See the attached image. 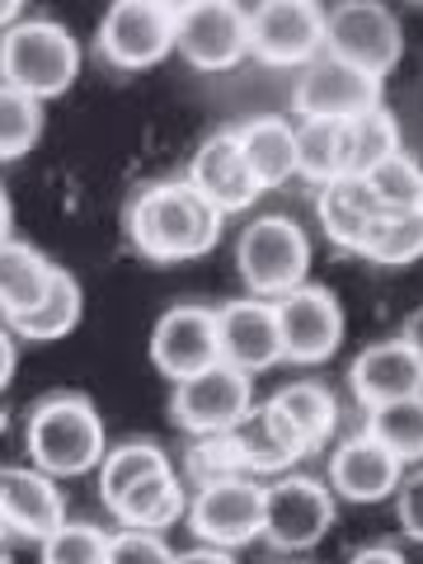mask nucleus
<instances>
[{
    "mask_svg": "<svg viewBox=\"0 0 423 564\" xmlns=\"http://www.w3.org/2000/svg\"><path fill=\"white\" fill-rule=\"evenodd\" d=\"M128 236L155 263L198 259L221 236V212L188 180H161L141 188L137 203L128 207Z\"/></svg>",
    "mask_w": 423,
    "mask_h": 564,
    "instance_id": "f257e3e1",
    "label": "nucleus"
},
{
    "mask_svg": "<svg viewBox=\"0 0 423 564\" xmlns=\"http://www.w3.org/2000/svg\"><path fill=\"white\" fill-rule=\"evenodd\" d=\"M24 443L33 466L52 480H76V475L99 470L104 452H109V437H104V419L85 395L62 391L33 404Z\"/></svg>",
    "mask_w": 423,
    "mask_h": 564,
    "instance_id": "f03ea898",
    "label": "nucleus"
},
{
    "mask_svg": "<svg viewBox=\"0 0 423 564\" xmlns=\"http://www.w3.org/2000/svg\"><path fill=\"white\" fill-rule=\"evenodd\" d=\"M80 70V47L57 20H14L0 29V85L24 90L33 99L62 95Z\"/></svg>",
    "mask_w": 423,
    "mask_h": 564,
    "instance_id": "7ed1b4c3",
    "label": "nucleus"
},
{
    "mask_svg": "<svg viewBox=\"0 0 423 564\" xmlns=\"http://www.w3.org/2000/svg\"><path fill=\"white\" fill-rule=\"evenodd\" d=\"M236 269L245 288L263 302H278L282 292L302 288L311 269V240L292 217H259L236 240Z\"/></svg>",
    "mask_w": 423,
    "mask_h": 564,
    "instance_id": "20e7f679",
    "label": "nucleus"
},
{
    "mask_svg": "<svg viewBox=\"0 0 423 564\" xmlns=\"http://www.w3.org/2000/svg\"><path fill=\"white\" fill-rule=\"evenodd\" d=\"M325 52L381 80L400 66L404 29L381 0H339L325 10Z\"/></svg>",
    "mask_w": 423,
    "mask_h": 564,
    "instance_id": "39448f33",
    "label": "nucleus"
},
{
    "mask_svg": "<svg viewBox=\"0 0 423 564\" xmlns=\"http://www.w3.org/2000/svg\"><path fill=\"white\" fill-rule=\"evenodd\" d=\"M334 527V489L311 475H278L263 485V541L273 551L302 555Z\"/></svg>",
    "mask_w": 423,
    "mask_h": 564,
    "instance_id": "423d86ee",
    "label": "nucleus"
},
{
    "mask_svg": "<svg viewBox=\"0 0 423 564\" xmlns=\"http://www.w3.org/2000/svg\"><path fill=\"white\" fill-rule=\"evenodd\" d=\"M254 410V377H245L231 362H212L207 372L174 381L170 414L184 433H231Z\"/></svg>",
    "mask_w": 423,
    "mask_h": 564,
    "instance_id": "0eeeda50",
    "label": "nucleus"
},
{
    "mask_svg": "<svg viewBox=\"0 0 423 564\" xmlns=\"http://www.w3.org/2000/svg\"><path fill=\"white\" fill-rule=\"evenodd\" d=\"M250 52L269 66H306L325 52L321 0H254Z\"/></svg>",
    "mask_w": 423,
    "mask_h": 564,
    "instance_id": "6e6552de",
    "label": "nucleus"
},
{
    "mask_svg": "<svg viewBox=\"0 0 423 564\" xmlns=\"http://www.w3.org/2000/svg\"><path fill=\"white\" fill-rule=\"evenodd\" d=\"M278 329H282V358L296 367H315L339 352L344 339V311L339 296L321 282H302V288L278 296Z\"/></svg>",
    "mask_w": 423,
    "mask_h": 564,
    "instance_id": "1a4fd4ad",
    "label": "nucleus"
},
{
    "mask_svg": "<svg viewBox=\"0 0 423 564\" xmlns=\"http://www.w3.org/2000/svg\"><path fill=\"white\" fill-rule=\"evenodd\" d=\"M174 52V14L155 0H109L99 20V57L118 70L155 66Z\"/></svg>",
    "mask_w": 423,
    "mask_h": 564,
    "instance_id": "9d476101",
    "label": "nucleus"
},
{
    "mask_svg": "<svg viewBox=\"0 0 423 564\" xmlns=\"http://www.w3.org/2000/svg\"><path fill=\"white\" fill-rule=\"evenodd\" d=\"M188 527L203 545H217V551H236L263 536V485H254L250 475L198 485L188 503Z\"/></svg>",
    "mask_w": 423,
    "mask_h": 564,
    "instance_id": "9b49d317",
    "label": "nucleus"
},
{
    "mask_svg": "<svg viewBox=\"0 0 423 564\" xmlns=\"http://www.w3.org/2000/svg\"><path fill=\"white\" fill-rule=\"evenodd\" d=\"M174 52L198 70H226L250 52V10L240 0H198L174 20Z\"/></svg>",
    "mask_w": 423,
    "mask_h": 564,
    "instance_id": "f8f14e48",
    "label": "nucleus"
},
{
    "mask_svg": "<svg viewBox=\"0 0 423 564\" xmlns=\"http://www.w3.org/2000/svg\"><path fill=\"white\" fill-rule=\"evenodd\" d=\"M372 104H381V80L339 57H329V52H321L315 62L302 66L296 90H292V109L302 118H352V113L372 109Z\"/></svg>",
    "mask_w": 423,
    "mask_h": 564,
    "instance_id": "ddd939ff",
    "label": "nucleus"
},
{
    "mask_svg": "<svg viewBox=\"0 0 423 564\" xmlns=\"http://www.w3.org/2000/svg\"><path fill=\"white\" fill-rule=\"evenodd\" d=\"M151 362L170 381L198 377L212 362H221L217 344V311L207 306H170L151 329Z\"/></svg>",
    "mask_w": 423,
    "mask_h": 564,
    "instance_id": "4468645a",
    "label": "nucleus"
},
{
    "mask_svg": "<svg viewBox=\"0 0 423 564\" xmlns=\"http://www.w3.org/2000/svg\"><path fill=\"white\" fill-rule=\"evenodd\" d=\"M217 344L221 362L240 367L245 377L269 372L282 362V329H278V306L263 296H245L217 311Z\"/></svg>",
    "mask_w": 423,
    "mask_h": 564,
    "instance_id": "2eb2a0df",
    "label": "nucleus"
},
{
    "mask_svg": "<svg viewBox=\"0 0 423 564\" xmlns=\"http://www.w3.org/2000/svg\"><path fill=\"white\" fill-rule=\"evenodd\" d=\"M184 180L198 188L203 198L221 212V217L226 212H245L263 193V184L254 180V170L245 165V151H240L236 132H212L203 147L193 151Z\"/></svg>",
    "mask_w": 423,
    "mask_h": 564,
    "instance_id": "dca6fc26",
    "label": "nucleus"
},
{
    "mask_svg": "<svg viewBox=\"0 0 423 564\" xmlns=\"http://www.w3.org/2000/svg\"><path fill=\"white\" fill-rule=\"evenodd\" d=\"M66 522V499L39 466H0V527L14 536L47 541Z\"/></svg>",
    "mask_w": 423,
    "mask_h": 564,
    "instance_id": "f3484780",
    "label": "nucleus"
},
{
    "mask_svg": "<svg viewBox=\"0 0 423 564\" xmlns=\"http://www.w3.org/2000/svg\"><path fill=\"white\" fill-rule=\"evenodd\" d=\"M400 475H404L400 456L386 452L367 429L344 437V443L334 447V456H329V489L339 494V499H348V503L391 499V494L400 489Z\"/></svg>",
    "mask_w": 423,
    "mask_h": 564,
    "instance_id": "a211bd4d",
    "label": "nucleus"
},
{
    "mask_svg": "<svg viewBox=\"0 0 423 564\" xmlns=\"http://www.w3.org/2000/svg\"><path fill=\"white\" fill-rule=\"evenodd\" d=\"M348 386L358 404L377 410V404H391L404 395H423V362L410 352V344L400 339H377L367 344L348 367Z\"/></svg>",
    "mask_w": 423,
    "mask_h": 564,
    "instance_id": "6ab92c4d",
    "label": "nucleus"
},
{
    "mask_svg": "<svg viewBox=\"0 0 423 564\" xmlns=\"http://www.w3.org/2000/svg\"><path fill=\"white\" fill-rule=\"evenodd\" d=\"M315 212H321V226L334 245H344V250H358L367 236H372V226L381 221V203L372 198V188H367L362 174H339V180L321 184V198H315Z\"/></svg>",
    "mask_w": 423,
    "mask_h": 564,
    "instance_id": "aec40b11",
    "label": "nucleus"
},
{
    "mask_svg": "<svg viewBox=\"0 0 423 564\" xmlns=\"http://www.w3.org/2000/svg\"><path fill=\"white\" fill-rule=\"evenodd\" d=\"M231 433H236V443L245 452V466H250V470L278 475V470L296 466L302 456H311L306 443H302V433H296L288 423V414L273 410V404H254V410L245 414Z\"/></svg>",
    "mask_w": 423,
    "mask_h": 564,
    "instance_id": "412c9836",
    "label": "nucleus"
},
{
    "mask_svg": "<svg viewBox=\"0 0 423 564\" xmlns=\"http://www.w3.org/2000/svg\"><path fill=\"white\" fill-rule=\"evenodd\" d=\"M52 278H57V263L43 250H33L24 240H0V315L14 321V315L33 311L47 296Z\"/></svg>",
    "mask_w": 423,
    "mask_h": 564,
    "instance_id": "4be33fe9",
    "label": "nucleus"
},
{
    "mask_svg": "<svg viewBox=\"0 0 423 564\" xmlns=\"http://www.w3.org/2000/svg\"><path fill=\"white\" fill-rule=\"evenodd\" d=\"M236 141L245 151V165L254 170L263 188H278L296 174V122L288 118H250L236 128Z\"/></svg>",
    "mask_w": 423,
    "mask_h": 564,
    "instance_id": "5701e85b",
    "label": "nucleus"
},
{
    "mask_svg": "<svg viewBox=\"0 0 423 564\" xmlns=\"http://www.w3.org/2000/svg\"><path fill=\"white\" fill-rule=\"evenodd\" d=\"M109 513L122 527H132V532H165L174 518L188 513L184 508V480L174 475V466H165V470L147 475L141 485H132L118 503H109Z\"/></svg>",
    "mask_w": 423,
    "mask_h": 564,
    "instance_id": "b1692460",
    "label": "nucleus"
},
{
    "mask_svg": "<svg viewBox=\"0 0 423 564\" xmlns=\"http://www.w3.org/2000/svg\"><path fill=\"white\" fill-rule=\"evenodd\" d=\"M269 404L288 414V423L302 433L306 452H321L334 437V429H339V400L321 381H288Z\"/></svg>",
    "mask_w": 423,
    "mask_h": 564,
    "instance_id": "393cba45",
    "label": "nucleus"
},
{
    "mask_svg": "<svg viewBox=\"0 0 423 564\" xmlns=\"http://www.w3.org/2000/svg\"><path fill=\"white\" fill-rule=\"evenodd\" d=\"M296 174L329 184L348 174V118H302L296 122Z\"/></svg>",
    "mask_w": 423,
    "mask_h": 564,
    "instance_id": "a878e982",
    "label": "nucleus"
},
{
    "mask_svg": "<svg viewBox=\"0 0 423 564\" xmlns=\"http://www.w3.org/2000/svg\"><path fill=\"white\" fill-rule=\"evenodd\" d=\"M80 306H85V296H80V282L70 278L66 269H57V278H52L47 296H43V302L33 306V311L14 315V321H10V329L20 334V339H29V344L62 339V334H70V329H76V321H80Z\"/></svg>",
    "mask_w": 423,
    "mask_h": 564,
    "instance_id": "bb28decb",
    "label": "nucleus"
},
{
    "mask_svg": "<svg viewBox=\"0 0 423 564\" xmlns=\"http://www.w3.org/2000/svg\"><path fill=\"white\" fill-rule=\"evenodd\" d=\"M367 433H372L386 452H395L400 466L423 462V395H404V400L367 410Z\"/></svg>",
    "mask_w": 423,
    "mask_h": 564,
    "instance_id": "cd10ccee",
    "label": "nucleus"
},
{
    "mask_svg": "<svg viewBox=\"0 0 423 564\" xmlns=\"http://www.w3.org/2000/svg\"><path fill=\"white\" fill-rule=\"evenodd\" d=\"M395 151H400V122L386 104H372V109L348 118V174L377 170Z\"/></svg>",
    "mask_w": 423,
    "mask_h": 564,
    "instance_id": "c85d7f7f",
    "label": "nucleus"
},
{
    "mask_svg": "<svg viewBox=\"0 0 423 564\" xmlns=\"http://www.w3.org/2000/svg\"><path fill=\"white\" fill-rule=\"evenodd\" d=\"M165 466H170V456H165V447H155V443H118V447H109L104 452V462H99V499H104V508L118 503L132 485H141L147 475L165 470Z\"/></svg>",
    "mask_w": 423,
    "mask_h": 564,
    "instance_id": "c756f323",
    "label": "nucleus"
},
{
    "mask_svg": "<svg viewBox=\"0 0 423 564\" xmlns=\"http://www.w3.org/2000/svg\"><path fill=\"white\" fill-rule=\"evenodd\" d=\"M419 254H423V207L381 212V221L372 226V236H367V245H362V259L386 263V269L414 263Z\"/></svg>",
    "mask_w": 423,
    "mask_h": 564,
    "instance_id": "7c9ffc66",
    "label": "nucleus"
},
{
    "mask_svg": "<svg viewBox=\"0 0 423 564\" xmlns=\"http://www.w3.org/2000/svg\"><path fill=\"white\" fill-rule=\"evenodd\" d=\"M362 180H367V188H372V198L381 203V212L423 207V165L404 147L395 155H386L377 170H367Z\"/></svg>",
    "mask_w": 423,
    "mask_h": 564,
    "instance_id": "2f4dec72",
    "label": "nucleus"
},
{
    "mask_svg": "<svg viewBox=\"0 0 423 564\" xmlns=\"http://www.w3.org/2000/svg\"><path fill=\"white\" fill-rule=\"evenodd\" d=\"M43 132V99L0 85V161L24 155Z\"/></svg>",
    "mask_w": 423,
    "mask_h": 564,
    "instance_id": "473e14b6",
    "label": "nucleus"
},
{
    "mask_svg": "<svg viewBox=\"0 0 423 564\" xmlns=\"http://www.w3.org/2000/svg\"><path fill=\"white\" fill-rule=\"evenodd\" d=\"M231 475H250L236 433H203V437H193V447H188V480L193 485H217V480H231Z\"/></svg>",
    "mask_w": 423,
    "mask_h": 564,
    "instance_id": "72a5a7b5",
    "label": "nucleus"
},
{
    "mask_svg": "<svg viewBox=\"0 0 423 564\" xmlns=\"http://www.w3.org/2000/svg\"><path fill=\"white\" fill-rule=\"evenodd\" d=\"M43 564H109V532L85 522H62L47 541H39Z\"/></svg>",
    "mask_w": 423,
    "mask_h": 564,
    "instance_id": "f704fd0d",
    "label": "nucleus"
},
{
    "mask_svg": "<svg viewBox=\"0 0 423 564\" xmlns=\"http://www.w3.org/2000/svg\"><path fill=\"white\" fill-rule=\"evenodd\" d=\"M109 564H174V551L161 541V532H122L109 536Z\"/></svg>",
    "mask_w": 423,
    "mask_h": 564,
    "instance_id": "c9c22d12",
    "label": "nucleus"
},
{
    "mask_svg": "<svg viewBox=\"0 0 423 564\" xmlns=\"http://www.w3.org/2000/svg\"><path fill=\"white\" fill-rule=\"evenodd\" d=\"M395 499H400V532L423 545V466L400 475Z\"/></svg>",
    "mask_w": 423,
    "mask_h": 564,
    "instance_id": "e433bc0d",
    "label": "nucleus"
},
{
    "mask_svg": "<svg viewBox=\"0 0 423 564\" xmlns=\"http://www.w3.org/2000/svg\"><path fill=\"white\" fill-rule=\"evenodd\" d=\"M400 339L410 344V352L423 362V306H414L410 315H404V325H400Z\"/></svg>",
    "mask_w": 423,
    "mask_h": 564,
    "instance_id": "4c0bfd02",
    "label": "nucleus"
},
{
    "mask_svg": "<svg viewBox=\"0 0 423 564\" xmlns=\"http://www.w3.org/2000/svg\"><path fill=\"white\" fill-rule=\"evenodd\" d=\"M174 564H236L231 551H217V545H193V551L174 555Z\"/></svg>",
    "mask_w": 423,
    "mask_h": 564,
    "instance_id": "58836bf2",
    "label": "nucleus"
},
{
    "mask_svg": "<svg viewBox=\"0 0 423 564\" xmlns=\"http://www.w3.org/2000/svg\"><path fill=\"white\" fill-rule=\"evenodd\" d=\"M10 377H14V329L0 325V391L10 386Z\"/></svg>",
    "mask_w": 423,
    "mask_h": 564,
    "instance_id": "ea45409f",
    "label": "nucleus"
},
{
    "mask_svg": "<svg viewBox=\"0 0 423 564\" xmlns=\"http://www.w3.org/2000/svg\"><path fill=\"white\" fill-rule=\"evenodd\" d=\"M348 564H404V555L391 551V545H367V551H358Z\"/></svg>",
    "mask_w": 423,
    "mask_h": 564,
    "instance_id": "a19ab883",
    "label": "nucleus"
},
{
    "mask_svg": "<svg viewBox=\"0 0 423 564\" xmlns=\"http://www.w3.org/2000/svg\"><path fill=\"white\" fill-rule=\"evenodd\" d=\"M20 10H24V0H0V29H10L20 20Z\"/></svg>",
    "mask_w": 423,
    "mask_h": 564,
    "instance_id": "79ce46f5",
    "label": "nucleus"
},
{
    "mask_svg": "<svg viewBox=\"0 0 423 564\" xmlns=\"http://www.w3.org/2000/svg\"><path fill=\"white\" fill-rule=\"evenodd\" d=\"M155 6H161V10H170L174 20H180V14H184V10H193V6H198V0H155Z\"/></svg>",
    "mask_w": 423,
    "mask_h": 564,
    "instance_id": "37998d69",
    "label": "nucleus"
},
{
    "mask_svg": "<svg viewBox=\"0 0 423 564\" xmlns=\"http://www.w3.org/2000/svg\"><path fill=\"white\" fill-rule=\"evenodd\" d=\"M0 240H10V198H6V188H0Z\"/></svg>",
    "mask_w": 423,
    "mask_h": 564,
    "instance_id": "c03bdc74",
    "label": "nucleus"
},
{
    "mask_svg": "<svg viewBox=\"0 0 423 564\" xmlns=\"http://www.w3.org/2000/svg\"><path fill=\"white\" fill-rule=\"evenodd\" d=\"M0 564H10V560H6V555H0Z\"/></svg>",
    "mask_w": 423,
    "mask_h": 564,
    "instance_id": "a18cd8bd",
    "label": "nucleus"
}]
</instances>
